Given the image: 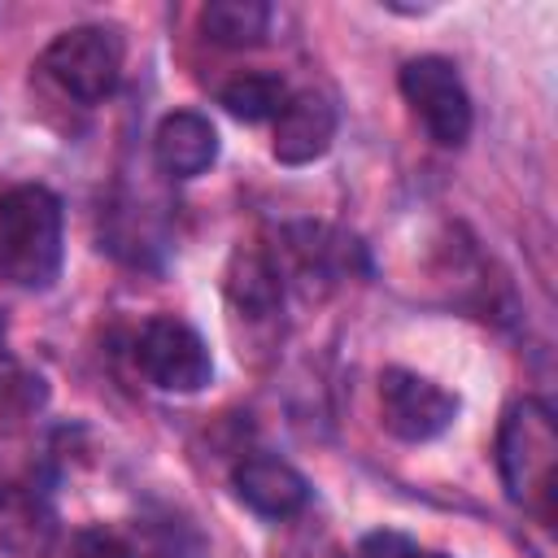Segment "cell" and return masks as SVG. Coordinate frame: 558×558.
<instances>
[{
	"label": "cell",
	"instance_id": "6da1fadb",
	"mask_svg": "<svg viewBox=\"0 0 558 558\" xmlns=\"http://www.w3.org/2000/svg\"><path fill=\"white\" fill-rule=\"evenodd\" d=\"M61 201L44 183H17L0 196V279L48 288L61 275Z\"/></svg>",
	"mask_w": 558,
	"mask_h": 558
},
{
	"label": "cell",
	"instance_id": "7a4b0ae2",
	"mask_svg": "<svg viewBox=\"0 0 558 558\" xmlns=\"http://www.w3.org/2000/svg\"><path fill=\"white\" fill-rule=\"evenodd\" d=\"M554 466H558V427H554L549 405L536 397L514 401L497 427V471H501L510 501L549 519Z\"/></svg>",
	"mask_w": 558,
	"mask_h": 558
},
{
	"label": "cell",
	"instance_id": "3957f363",
	"mask_svg": "<svg viewBox=\"0 0 558 558\" xmlns=\"http://www.w3.org/2000/svg\"><path fill=\"white\" fill-rule=\"evenodd\" d=\"M44 74L78 105H100L122 78V35L113 26H70L44 48Z\"/></svg>",
	"mask_w": 558,
	"mask_h": 558
},
{
	"label": "cell",
	"instance_id": "277c9868",
	"mask_svg": "<svg viewBox=\"0 0 558 558\" xmlns=\"http://www.w3.org/2000/svg\"><path fill=\"white\" fill-rule=\"evenodd\" d=\"M401 96L440 148H462L471 135V96L449 57H414L401 65Z\"/></svg>",
	"mask_w": 558,
	"mask_h": 558
},
{
	"label": "cell",
	"instance_id": "5b68a950",
	"mask_svg": "<svg viewBox=\"0 0 558 558\" xmlns=\"http://www.w3.org/2000/svg\"><path fill=\"white\" fill-rule=\"evenodd\" d=\"M135 362L161 392H201L214 379V357L201 331L174 314H157L144 323L135 340Z\"/></svg>",
	"mask_w": 558,
	"mask_h": 558
},
{
	"label": "cell",
	"instance_id": "8992f818",
	"mask_svg": "<svg viewBox=\"0 0 558 558\" xmlns=\"http://www.w3.org/2000/svg\"><path fill=\"white\" fill-rule=\"evenodd\" d=\"M453 418H458V397L440 388L436 379L405 371V366H388L379 375V423L397 440H410V445L432 440Z\"/></svg>",
	"mask_w": 558,
	"mask_h": 558
},
{
	"label": "cell",
	"instance_id": "52a82bcc",
	"mask_svg": "<svg viewBox=\"0 0 558 558\" xmlns=\"http://www.w3.org/2000/svg\"><path fill=\"white\" fill-rule=\"evenodd\" d=\"M61 519L35 484H0V549L9 558H52Z\"/></svg>",
	"mask_w": 558,
	"mask_h": 558
},
{
	"label": "cell",
	"instance_id": "ba28073f",
	"mask_svg": "<svg viewBox=\"0 0 558 558\" xmlns=\"http://www.w3.org/2000/svg\"><path fill=\"white\" fill-rule=\"evenodd\" d=\"M336 122L340 118H336L331 96H323L314 87L292 92L283 100V109L275 113V144L270 148H275V157L283 166H310V161H318L331 148Z\"/></svg>",
	"mask_w": 558,
	"mask_h": 558
},
{
	"label": "cell",
	"instance_id": "9c48e42d",
	"mask_svg": "<svg viewBox=\"0 0 558 558\" xmlns=\"http://www.w3.org/2000/svg\"><path fill=\"white\" fill-rule=\"evenodd\" d=\"M231 488L235 497L262 514V519H292L296 510H305L310 501V484L305 475L283 462V458H270V453H253L244 458L235 471H231Z\"/></svg>",
	"mask_w": 558,
	"mask_h": 558
},
{
	"label": "cell",
	"instance_id": "30bf717a",
	"mask_svg": "<svg viewBox=\"0 0 558 558\" xmlns=\"http://www.w3.org/2000/svg\"><path fill=\"white\" fill-rule=\"evenodd\" d=\"M157 170L170 179H196L218 161V131L196 109H174L153 131Z\"/></svg>",
	"mask_w": 558,
	"mask_h": 558
},
{
	"label": "cell",
	"instance_id": "8fae6325",
	"mask_svg": "<svg viewBox=\"0 0 558 558\" xmlns=\"http://www.w3.org/2000/svg\"><path fill=\"white\" fill-rule=\"evenodd\" d=\"M227 296L248 318L275 314L279 301H283V275H279L275 257L262 253V248H240L227 266Z\"/></svg>",
	"mask_w": 558,
	"mask_h": 558
},
{
	"label": "cell",
	"instance_id": "7c38bea8",
	"mask_svg": "<svg viewBox=\"0 0 558 558\" xmlns=\"http://www.w3.org/2000/svg\"><path fill=\"white\" fill-rule=\"evenodd\" d=\"M201 31L222 48H253L270 31V4H262V0H209L201 9Z\"/></svg>",
	"mask_w": 558,
	"mask_h": 558
},
{
	"label": "cell",
	"instance_id": "4fadbf2b",
	"mask_svg": "<svg viewBox=\"0 0 558 558\" xmlns=\"http://www.w3.org/2000/svg\"><path fill=\"white\" fill-rule=\"evenodd\" d=\"M222 109L240 122H262V118H275L288 100V87L279 74H266V70H244L235 74L222 92H218Z\"/></svg>",
	"mask_w": 558,
	"mask_h": 558
},
{
	"label": "cell",
	"instance_id": "5bb4252c",
	"mask_svg": "<svg viewBox=\"0 0 558 558\" xmlns=\"http://www.w3.org/2000/svg\"><path fill=\"white\" fill-rule=\"evenodd\" d=\"M44 401H48V384L35 371H26L17 362H4L0 366V414L4 418H26Z\"/></svg>",
	"mask_w": 558,
	"mask_h": 558
},
{
	"label": "cell",
	"instance_id": "9a60e30c",
	"mask_svg": "<svg viewBox=\"0 0 558 558\" xmlns=\"http://www.w3.org/2000/svg\"><path fill=\"white\" fill-rule=\"evenodd\" d=\"M65 558H135V549L109 527H83V532H74Z\"/></svg>",
	"mask_w": 558,
	"mask_h": 558
},
{
	"label": "cell",
	"instance_id": "2e32d148",
	"mask_svg": "<svg viewBox=\"0 0 558 558\" xmlns=\"http://www.w3.org/2000/svg\"><path fill=\"white\" fill-rule=\"evenodd\" d=\"M353 558H418V545H414L410 536L384 527V532L362 536V545L353 549Z\"/></svg>",
	"mask_w": 558,
	"mask_h": 558
},
{
	"label": "cell",
	"instance_id": "e0dca14e",
	"mask_svg": "<svg viewBox=\"0 0 558 558\" xmlns=\"http://www.w3.org/2000/svg\"><path fill=\"white\" fill-rule=\"evenodd\" d=\"M418 558H449V554H427V549H418Z\"/></svg>",
	"mask_w": 558,
	"mask_h": 558
},
{
	"label": "cell",
	"instance_id": "ac0fdd59",
	"mask_svg": "<svg viewBox=\"0 0 558 558\" xmlns=\"http://www.w3.org/2000/svg\"><path fill=\"white\" fill-rule=\"evenodd\" d=\"M0 340H4V314H0Z\"/></svg>",
	"mask_w": 558,
	"mask_h": 558
}]
</instances>
